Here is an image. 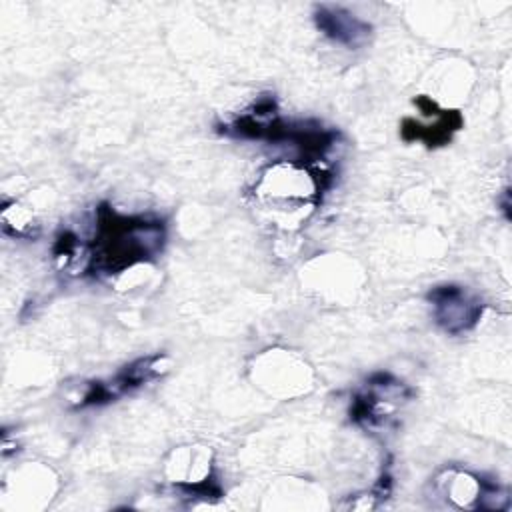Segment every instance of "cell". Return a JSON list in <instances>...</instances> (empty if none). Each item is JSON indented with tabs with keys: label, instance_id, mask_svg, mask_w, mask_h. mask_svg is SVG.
I'll list each match as a JSON object with an SVG mask.
<instances>
[{
	"label": "cell",
	"instance_id": "cell-1",
	"mask_svg": "<svg viewBox=\"0 0 512 512\" xmlns=\"http://www.w3.org/2000/svg\"><path fill=\"white\" fill-rule=\"evenodd\" d=\"M96 216L98 224L90 254L94 272H120L160 254L166 238L162 222L122 216L108 204H102Z\"/></svg>",
	"mask_w": 512,
	"mask_h": 512
},
{
	"label": "cell",
	"instance_id": "cell-8",
	"mask_svg": "<svg viewBox=\"0 0 512 512\" xmlns=\"http://www.w3.org/2000/svg\"><path fill=\"white\" fill-rule=\"evenodd\" d=\"M462 124V118L456 110H442L438 122L434 126H422L414 122L412 118H406L402 122V138L412 140H424L428 146H438L450 140L452 132H456Z\"/></svg>",
	"mask_w": 512,
	"mask_h": 512
},
{
	"label": "cell",
	"instance_id": "cell-7",
	"mask_svg": "<svg viewBox=\"0 0 512 512\" xmlns=\"http://www.w3.org/2000/svg\"><path fill=\"white\" fill-rule=\"evenodd\" d=\"M316 28L336 44L346 48H360L370 40L372 26L340 6L320 4L314 8Z\"/></svg>",
	"mask_w": 512,
	"mask_h": 512
},
{
	"label": "cell",
	"instance_id": "cell-4",
	"mask_svg": "<svg viewBox=\"0 0 512 512\" xmlns=\"http://www.w3.org/2000/svg\"><path fill=\"white\" fill-rule=\"evenodd\" d=\"M436 324L448 334L472 330L482 318L484 304L478 296L458 284H442L428 292Z\"/></svg>",
	"mask_w": 512,
	"mask_h": 512
},
{
	"label": "cell",
	"instance_id": "cell-9",
	"mask_svg": "<svg viewBox=\"0 0 512 512\" xmlns=\"http://www.w3.org/2000/svg\"><path fill=\"white\" fill-rule=\"evenodd\" d=\"M2 226H4V232L12 234V236H34V228H36L32 216L16 204L4 206Z\"/></svg>",
	"mask_w": 512,
	"mask_h": 512
},
{
	"label": "cell",
	"instance_id": "cell-6",
	"mask_svg": "<svg viewBox=\"0 0 512 512\" xmlns=\"http://www.w3.org/2000/svg\"><path fill=\"white\" fill-rule=\"evenodd\" d=\"M166 370H168V360L164 354L138 358L132 364L124 366L112 380L88 384V390L82 396L80 406H100V404L112 402L114 398L160 378Z\"/></svg>",
	"mask_w": 512,
	"mask_h": 512
},
{
	"label": "cell",
	"instance_id": "cell-3",
	"mask_svg": "<svg viewBox=\"0 0 512 512\" xmlns=\"http://www.w3.org/2000/svg\"><path fill=\"white\" fill-rule=\"evenodd\" d=\"M412 396V390L390 374L378 372L368 382L366 388L354 396L350 406V418L364 426L366 430L384 428L394 416L396 408Z\"/></svg>",
	"mask_w": 512,
	"mask_h": 512
},
{
	"label": "cell",
	"instance_id": "cell-2",
	"mask_svg": "<svg viewBox=\"0 0 512 512\" xmlns=\"http://www.w3.org/2000/svg\"><path fill=\"white\" fill-rule=\"evenodd\" d=\"M326 174L312 172L310 168L296 162H276L270 164L254 186V194L260 202L280 210H298L302 204L318 202L320 192L324 190Z\"/></svg>",
	"mask_w": 512,
	"mask_h": 512
},
{
	"label": "cell",
	"instance_id": "cell-5",
	"mask_svg": "<svg viewBox=\"0 0 512 512\" xmlns=\"http://www.w3.org/2000/svg\"><path fill=\"white\" fill-rule=\"evenodd\" d=\"M436 488L458 508H506L508 492L492 480L466 470H444Z\"/></svg>",
	"mask_w": 512,
	"mask_h": 512
}]
</instances>
